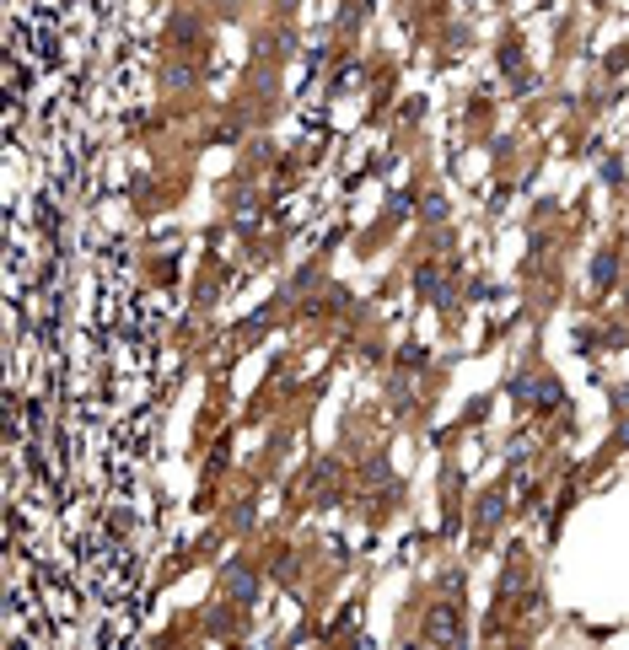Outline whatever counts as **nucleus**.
<instances>
[{
    "instance_id": "1",
    "label": "nucleus",
    "mask_w": 629,
    "mask_h": 650,
    "mask_svg": "<svg viewBox=\"0 0 629 650\" xmlns=\"http://www.w3.org/2000/svg\"><path fill=\"white\" fill-rule=\"evenodd\" d=\"M425 639H430V645H452V639H462L458 607H430V613H425Z\"/></svg>"
},
{
    "instance_id": "2",
    "label": "nucleus",
    "mask_w": 629,
    "mask_h": 650,
    "mask_svg": "<svg viewBox=\"0 0 629 650\" xmlns=\"http://www.w3.org/2000/svg\"><path fill=\"white\" fill-rule=\"evenodd\" d=\"M226 586H231V597H237V602H253V591H258V580L248 575V570H231L226 575Z\"/></svg>"
},
{
    "instance_id": "3",
    "label": "nucleus",
    "mask_w": 629,
    "mask_h": 650,
    "mask_svg": "<svg viewBox=\"0 0 629 650\" xmlns=\"http://www.w3.org/2000/svg\"><path fill=\"white\" fill-rule=\"evenodd\" d=\"M495 521H500V494H490L479 506V527H495Z\"/></svg>"
},
{
    "instance_id": "4",
    "label": "nucleus",
    "mask_w": 629,
    "mask_h": 650,
    "mask_svg": "<svg viewBox=\"0 0 629 650\" xmlns=\"http://www.w3.org/2000/svg\"><path fill=\"white\" fill-rule=\"evenodd\" d=\"M592 279H597V285H608V279H613V258H608V253L592 264Z\"/></svg>"
}]
</instances>
